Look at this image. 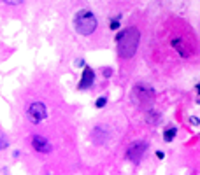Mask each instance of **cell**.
Masks as SVG:
<instances>
[{
  "instance_id": "obj_1",
  "label": "cell",
  "mask_w": 200,
  "mask_h": 175,
  "mask_svg": "<svg viewBox=\"0 0 200 175\" xmlns=\"http://www.w3.org/2000/svg\"><path fill=\"white\" fill-rule=\"evenodd\" d=\"M139 37H141V33H139V30L135 26L125 28L116 37V40H118V53H119L121 58L128 60V58H132L133 54H135V51L139 47Z\"/></svg>"
},
{
  "instance_id": "obj_2",
  "label": "cell",
  "mask_w": 200,
  "mask_h": 175,
  "mask_svg": "<svg viewBox=\"0 0 200 175\" xmlns=\"http://www.w3.org/2000/svg\"><path fill=\"white\" fill-rule=\"evenodd\" d=\"M74 28L79 35H91L97 30V18L91 11L81 9L74 16Z\"/></svg>"
},
{
  "instance_id": "obj_3",
  "label": "cell",
  "mask_w": 200,
  "mask_h": 175,
  "mask_svg": "<svg viewBox=\"0 0 200 175\" xmlns=\"http://www.w3.org/2000/svg\"><path fill=\"white\" fill-rule=\"evenodd\" d=\"M27 116H28L30 123L39 124L40 121H44V119L48 117V109H46V105H44L42 102H33V103L28 107Z\"/></svg>"
},
{
  "instance_id": "obj_4",
  "label": "cell",
  "mask_w": 200,
  "mask_h": 175,
  "mask_svg": "<svg viewBox=\"0 0 200 175\" xmlns=\"http://www.w3.org/2000/svg\"><path fill=\"white\" fill-rule=\"evenodd\" d=\"M32 145L37 152H42V154H48L51 152V144L48 142V138H44L42 135H33L32 137Z\"/></svg>"
},
{
  "instance_id": "obj_5",
  "label": "cell",
  "mask_w": 200,
  "mask_h": 175,
  "mask_svg": "<svg viewBox=\"0 0 200 175\" xmlns=\"http://www.w3.org/2000/svg\"><path fill=\"white\" fill-rule=\"evenodd\" d=\"M144 151H146V144L144 142H137L135 145H132L128 149V159L133 161V163H139L142 159V154H144Z\"/></svg>"
},
{
  "instance_id": "obj_6",
  "label": "cell",
  "mask_w": 200,
  "mask_h": 175,
  "mask_svg": "<svg viewBox=\"0 0 200 175\" xmlns=\"http://www.w3.org/2000/svg\"><path fill=\"white\" fill-rule=\"evenodd\" d=\"M93 79H95V74H93V70H91L90 67H86V69H84V72H83V77H81L79 88H81V90H86L88 86H91Z\"/></svg>"
},
{
  "instance_id": "obj_7",
  "label": "cell",
  "mask_w": 200,
  "mask_h": 175,
  "mask_svg": "<svg viewBox=\"0 0 200 175\" xmlns=\"http://www.w3.org/2000/svg\"><path fill=\"white\" fill-rule=\"evenodd\" d=\"M172 46H174L177 51H179V54L184 56V58L190 54V49L184 46V40H183V39H174V40H172Z\"/></svg>"
},
{
  "instance_id": "obj_8",
  "label": "cell",
  "mask_w": 200,
  "mask_h": 175,
  "mask_svg": "<svg viewBox=\"0 0 200 175\" xmlns=\"http://www.w3.org/2000/svg\"><path fill=\"white\" fill-rule=\"evenodd\" d=\"M175 133H177V130H175V128H170V130H167V131H165L163 138H165L167 142H170V140H172V138L175 137Z\"/></svg>"
},
{
  "instance_id": "obj_9",
  "label": "cell",
  "mask_w": 200,
  "mask_h": 175,
  "mask_svg": "<svg viewBox=\"0 0 200 175\" xmlns=\"http://www.w3.org/2000/svg\"><path fill=\"white\" fill-rule=\"evenodd\" d=\"M4 2H5V4H11V5H19L23 0H4Z\"/></svg>"
},
{
  "instance_id": "obj_10",
  "label": "cell",
  "mask_w": 200,
  "mask_h": 175,
  "mask_svg": "<svg viewBox=\"0 0 200 175\" xmlns=\"http://www.w3.org/2000/svg\"><path fill=\"white\" fill-rule=\"evenodd\" d=\"M105 102H107V98H105V96L98 98V100H97V107H104V105H105Z\"/></svg>"
},
{
  "instance_id": "obj_11",
  "label": "cell",
  "mask_w": 200,
  "mask_h": 175,
  "mask_svg": "<svg viewBox=\"0 0 200 175\" xmlns=\"http://www.w3.org/2000/svg\"><path fill=\"white\" fill-rule=\"evenodd\" d=\"M190 123H191V124H195V126H198V123H200V121H198V117H195V116H193V117H190Z\"/></svg>"
},
{
  "instance_id": "obj_12",
  "label": "cell",
  "mask_w": 200,
  "mask_h": 175,
  "mask_svg": "<svg viewBox=\"0 0 200 175\" xmlns=\"http://www.w3.org/2000/svg\"><path fill=\"white\" fill-rule=\"evenodd\" d=\"M111 28H113V30H118V28H119V25H118V21H116V19L113 21V25H111Z\"/></svg>"
},
{
  "instance_id": "obj_13",
  "label": "cell",
  "mask_w": 200,
  "mask_h": 175,
  "mask_svg": "<svg viewBox=\"0 0 200 175\" xmlns=\"http://www.w3.org/2000/svg\"><path fill=\"white\" fill-rule=\"evenodd\" d=\"M197 91H198V93H200V84H197Z\"/></svg>"
}]
</instances>
